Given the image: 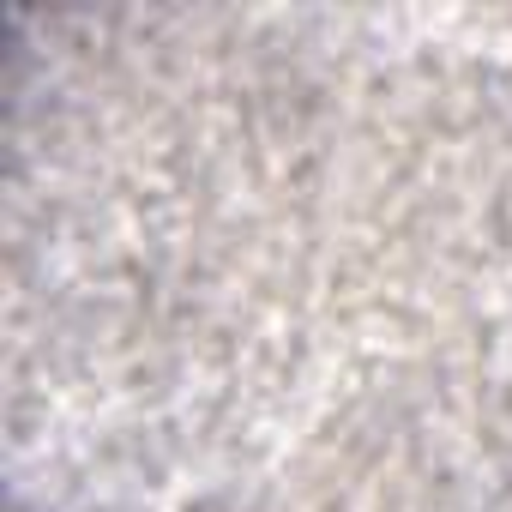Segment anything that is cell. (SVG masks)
Returning <instances> with one entry per match:
<instances>
[]
</instances>
